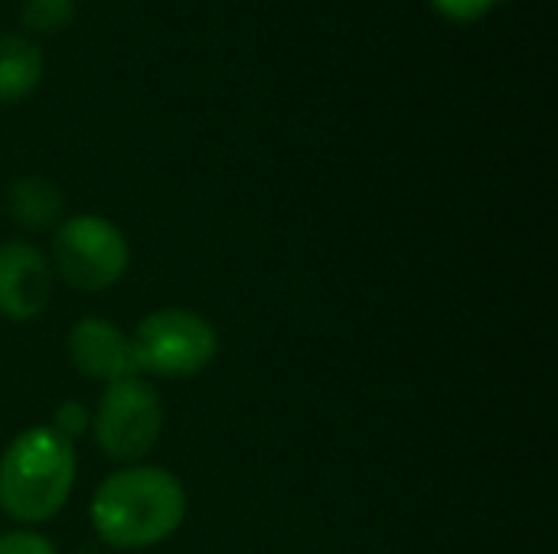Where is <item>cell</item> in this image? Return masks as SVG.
Masks as SVG:
<instances>
[{
  "label": "cell",
  "instance_id": "obj_9",
  "mask_svg": "<svg viewBox=\"0 0 558 554\" xmlns=\"http://www.w3.org/2000/svg\"><path fill=\"white\" fill-rule=\"evenodd\" d=\"M46 56L43 49L20 33H0V104L23 101L43 82Z\"/></svg>",
  "mask_w": 558,
  "mask_h": 554
},
{
  "label": "cell",
  "instance_id": "obj_7",
  "mask_svg": "<svg viewBox=\"0 0 558 554\" xmlns=\"http://www.w3.org/2000/svg\"><path fill=\"white\" fill-rule=\"evenodd\" d=\"M65 356L72 369L92 382L111 385L141 376L131 349V336L101 317H82L78 323H72L65 336Z\"/></svg>",
  "mask_w": 558,
  "mask_h": 554
},
{
  "label": "cell",
  "instance_id": "obj_3",
  "mask_svg": "<svg viewBox=\"0 0 558 554\" xmlns=\"http://www.w3.org/2000/svg\"><path fill=\"white\" fill-rule=\"evenodd\" d=\"M131 349L137 372L160 379H193L216 362L219 333L206 317L186 307H160L134 327Z\"/></svg>",
  "mask_w": 558,
  "mask_h": 554
},
{
  "label": "cell",
  "instance_id": "obj_10",
  "mask_svg": "<svg viewBox=\"0 0 558 554\" xmlns=\"http://www.w3.org/2000/svg\"><path fill=\"white\" fill-rule=\"evenodd\" d=\"M20 20L33 33H59L75 20V0H23Z\"/></svg>",
  "mask_w": 558,
  "mask_h": 554
},
{
  "label": "cell",
  "instance_id": "obj_8",
  "mask_svg": "<svg viewBox=\"0 0 558 554\" xmlns=\"http://www.w3.org/2000/svg\"><path fill=\"white\" fill-rule=\"evenodd\" d=\"M7 209L13 222H20L29 232H46L62 222L65 212V196L49 176H20L7 189Z\"/></svg>",
  "mask_w": 558,
  "mask_h": 554
},
{
  "label": "cell",
  "instance_id": "obj_1",
  "mask_svg": "<svg viewBox=\"0 0 558 554\" xmlns=\"http://www.w3.org/2000/svg\"><path fill=\"white\" fill-rule=\"evenodd\" d=\"M88 516L108 549L144 552L177 535L186 519V490L170 470L124 467L101 480Z\"/></svg>",
  "mask_w": 558,
  "mask_h": 554
},
{
  "label": "cell",
  "instance_id": "obj_11",
  "mask_svg": "<svg viewBox=\"0 0 558 554\" xmlns=\"http://www.w3.org/2000/svg\"><path fill=\"white\" fill-rule=\"evenodd\" d=\"M49 428L59 431L65 441H78V438L88 434V428H92V411H88L82 402L69 398V402H62V405L52 411V424H49Z\"/></svg>",
  "mask_w": 558,
  "mask_h": 554
},
{
  "label": "cell",
  "instance_id": "obj_6",
  "mask_svg": "<svg viewBox=\"0 0 558 554\" xmlns=\"http://www.w3.org/2000/svg\"><path fill=\"white\" fill-rule=\"evenodd\" d=\"M52 264L29 242L0 245V313L13 323L39 320L52 300Z\"/></svg>",
  "mask_w": 558,
  "mask_h": 554
},
{
  "label": "cell",
  "instance_id": "obj_12",
  "mask_svg": "<svg viewBox=\"0 0 558 554\" xmlns=\"http://www.w3.org/2000/svg\"><path fill=\"white\" fill-rule=\"evenodd\" d=\"M500 3H510V0H432V7L445 20H454V23H477Z\"/></svg>",
  "mask_w": 558,
  "mask_h": 554
},
{
  "label": "cell",
  "instance_id": "obj_13",
  "mask_svg": "<svg viewBox=\"0 0 558 554\" xmlns=\"http://www.w3.org/2000/svg\"><path fill=\"white\" fill-rule=\"evenodd\" d=\"M0 554H59L56 545L39 535V532H29V529H16V532H7L0 535Z\"/></svg>",
  "mask_w": 558,
  "mask_h": 554
},
{
  "label": "cell",
  "instance_id": "obj_5",
  "mask_svg": "<svg viewBox=\"0 0 558 554\" xmlns=\"http://www.w3.org/2000/svg\"><path fill=\"white\" fill-rule=\"evenodd\" d=\"M95 444L114 464L144 460L163 434V402L141 376L111 382L92 415Z\"/></svg>",
  "mask_w": 558,
  "mask_h": 554
},
{
  "label": "cell",
  "instance_id": "obj_4",
  "mask_svg": "<svg viewBox=\"0 0 558 554\" xmlns=\"http://www.w3.org/2000/svg\"><path fill=\"white\" fill-rule=\"evenodd\" d=\"M52 274H59L72 291L101 294L114 287L128 264L131 245L124 232L101 216H69L52 232Z\"/></svg>",
  "mask_w": 558,
  "mask_h": 554
},
{
  "label": "cell",
  "instance_id": "obj_2",
  "mask_svg": "<svg viewBox=\"0 0 558 554\" xmlns=\"http://www.w3.org/2000/svg\"><path fill=\"white\" fill-rule=\"evenodd\" d=\"M75 447L49 424L16 434L0 457V509L20 526L56 519L75 487Z\"/></svg>",
  "mask_w": 558,
  "mask_h": 554
}]
</instances>
